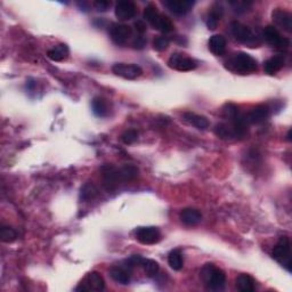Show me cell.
Listing matches in <instances>:
<instances>
[{
    "label": "cell",
    "instance_id": "cell-30",
    "mask_svg": "<svg viewBox=\"0 0 292 292\" xmlns=\"http://www.w3.org/2000/svg\"><path fill=\"white\" fill-rule=\"evenodd\" d=\"M17 233L15 230H13L12 227L9 226H1V230H0V239H1L2 242L5 243H12L16 240Z\"/></svg>",
    "mask_w": 292,
    "mask_h": 292
},
{
    "label": "cell",
    "instance_id": "cell-32",
    "mask_svg": "<svg viewBox=\"0 0 292 292\" xmlns=\"http://www.w3.org/2000/svg\"><path fill=\"white\" fill-rule=\"evenodd\" d=\"M170 41L167 37H157L153 41V48L158 52H163L169 47Z\"/></svg>",
    "mask_w": 292,
    "mask_h": 292
},
{
    "label": "cell",
    "instance_id": "cell-22",
    "mask_svg": "<svg viewBox=\"0 0 292 292\" xmlns=\"http://www.w3.org/2000/svg\"><path fill=\"white\" fill-rule=\"evenodd\" d=\"M91 110H93L95 115H97L100 118H104L110 112V107H108V103L106 100H104L102 97H95L91 101Z\"/></svg>",
    "mask_w": 292,
    "mask_h": 292
},
{
    "label": "cell",
    "instance_id": "cell-10",
    "mask_svg": "<svg viewBox=\"0 0 292 292\" xmlns=\"http://www.w3.org/2000/svg\"><path fill=\"white\" fill-rule=\"evenodd\" d=\"M115 16L120 21H128L135 17L137 14V6L130 0H121L115 5Z\"/></svg>",
    "mask_w": 292,
    "mask_h": 292
},
{
    "label": "cell",
    "instance_id": "cell-13",
    "mask_svg": "<svg viewBox=\"0 0 292 292\" xmlns=\"http://www.w3.org/2000/svg\"><path fill=\"white\" fill-rule=\"evenodd\" d=\"M273 22L276 27H279L286 32H291L292 31V16L287 10L281 8H276L272 13Z\"/></svg>",
    "mask_w": 292,
    "mask_h": 292
},
{
    "label": "cell",
    "instance_id": "cell-27",
    "mask_svg": "<svg viewBox=\"0 0 292 292\" xmlns=\"http://www.w3.org/2000/svg\"><path fill=\"white\" fill-rule=\"evenodd\" d=\"M168 264L174 270H181L184 266V259L179 250H172L168 255Z\"/></svg>",
    "mask_w": 292,
    "mask_h": 292
},
{
    "label": "cell",
    "instance_id": "cell-39",
    "mask_svg": "<svg viewBox=\"0 0 292 292\" xmlns=\"http://www.w3.org/2000/svg\"><path fill=\"white\" fill-rule=\"evenodd\" d=\"M111 2L110 1H96L95 2V8H96L98 12H106V10L110 8Z\"/></svg>",
    "mask_w": 292,
    "mask_h": 292
},
{
    "label": "cell",
    "instance_id": "cell-34",
    "mask_svg": "<svg viewBox=\"0 0 292 292\" xmlns=\"http://www.w3.org/2000/svg\"><path fill=\"white\" fill-rule=\"evenodd\" d=\"M239 114V107L234 104H226L224 107V115L228 120H232Z\"/></svg>",
    "mask_w": 292,
    "mask_h": 292
},
{
    "label": "cell",
    "instance_id": "cell-28",
    "mask_svg": "<svg viewBox=\"0 0 292 292\" xmlns=\"http://www.w3.org/2000/svg\"><path fill=\"white\" fill-rule=\"evenodd\" d=\"M119 170H120L122 182L133 181L138 176V168L133 164H125L124 167L119 168Z\"/></svg>",
    "mask_w": 292,
    "mask_h": 292
},
{
    "label": "cell",
    "instance_id": "cell-25",
    "mask_svg": "<svg viewBox=\"0 0 292 292\" xmlns=\"http://www.w3.org/2000/svg\"><path fill=\"white\" fill-rule=\"evenodd\" d=\"M237 288L242 292H253L256 289V282L248 274H241L237 277Z\"/></svg>",
    "mask_w": 292,
    "mask_h": 292
},
{
    "label": "cell",
    "instance_id": "cell-3",
    "mask_svg": "<svg viewBox=\"0 0 292 292\" xmlns=\"http://www.w3.org/2000/svg\"><path fill=\"white\" fill-rule=\"evenodd\" d=\"M290 252H291V245H290L289 239L287 237H282L273 249V257L274 259L277 260V262L282 263L284 266H287L288 270H291Z\"/></svg>",
    "mask_w": 292,
    "mask_h": 292
},
{
    "label": "cell",
    "instance_id": "cell-37",
    "mask_svg": "<svg viewBox=\"0 0 292 292\" xmlns=\"http://www.w3.org/2000/svg\"><path fill=\"white\" fill-rule=\"evenodd\" d=\"M145 45H146V39L143 37V34H139L138 37H136L135 40L133 42V48L136 49H143L145 47Z\"/></svg>",
    "mask_w": 292,
    "mask_h": 292
},
{
    "label": "cell",
    "instance_id": "cell-11",
    "mask_svg": "<svg viewBox=\"0 0 292 292\" xmlns=\"http://www.w3.org/2000/svg\"><path fill=\"white\" fill-rule=\"evenodd\" d=\"M105 288V282L103 276L97 272H91L87 275L84 282L81 286L77 288V291L84 290V291H102Z\"/></svg>",
    "mask_w": 292,
    "mask_h": 292
},
{
    "label": "cell",
    "instance_id": "cell-33",
    "mask_svg": "<svg viewBox=\"0 0 292 292\" xmlns=\"http://www.w3.org/2000/svg\"><path fill=\"white\" fill-rule=\"evenodd\" d=\"M137 138H138V133H137L136 130H133V129L127 130V132H125L124 133H122V136H121L122 142H124L125 144H127V145H130V144L135 143L137 140Z\"/></svg>",
    "mask_w": 292,
    "mask_h": 292
},
{
    "label": "cell",
    "instance_id": "cell-24",
    "mask_svg": "<svg viewBox=\"0 0 292 292\" xmlns=\"http://www.w3.org/2000/svg\"><path fill=\"white\" fill-rule=\"evenodd\" d=\"M184 119L188 122V124H191L192 126H194L195 128H198L200 130H205L209 127L208 119L203 117V115L192 113V112H186L184 114Z\"/></svg>",
    "mask_w": 292,
    "mask_h": 292
},
{
    "label": "cell",
    "instance_id": "cell-16",
    "mask_svg": "<svg viewBox=\"0 0 292 292\" xmlns=\"http://www.w3.org/2000/svg\"><path fill=\"white\" fill-rule=\"evenodd\" d=\"M181 220L186 226H195L202 220V214L196 209L186 208L181 212Z\"/></svg>",
    "mask_w": 292,
    "mask_h": 292
},
{
    "label": "cell",
    "instance_id": "cell-6",
    "mask_svg": "<svg viewBox=\"0 0 292 292\" xmlns=\"http://www.w3.org/2000/svg\"><path fill=\"white\" fill-rule=\"evenodd\" d=\"M168 66L171 69L177 70V71H192L196 69V62L191 57L184 56L181 53H175L170 56L168 61Z\"/></svg>",
    "mask_w": 292,
    "mask_h": 292
},
{
    "label": "cell",
    "instance_id": "cell-2",
    "mask_svg": "<svg viewBox=\"0 0 292 292\" xmlns=\"http://www.w3.org/2000/svg\"><path fill=\"white\" fill-rule=\"evenodd\" d=\"M201 276L209 290L220 291L226 286V274L213 264H206L201 270Z\"/></svg>",
    "mask_w": 292,
    "mask_h": 292
},
{
    "label": "cell",
    "instance_id": "cell-15",
    "mask_svg": "<svg viewBox=\"0 0 292 292\" xmlns=\"http://www.w3.org/2000/svg\"><path fill=\"white\" fill-rule=\"evenodd\" d=\"M269 113H270L269 107L267 106V105L260 104V105H257L256 107H253L250 113H249L248 115H245V117H247L249 125L250 124H262V122H264L268 119Z\"/></svg>",
    "mask_w": 292,
    "mask_h": 292
},
{
    "label": "cell",
    "instance_id": "cell-7",
    "mask_svg": "<svg viewBox=\"0 0 292 292\" xmlns=\"http://www.w3.org/2000/svg\"><path fill=\"white\" fill-rule=\"evenodd\" d=\"M112 72L115 76L121 77L124 79L133 80L142 76L143 70L137 64H127V63H117L112 68Z\"/></svg>",
    "mask_w": 292,
    "mask_h": 292
},
{
    "label": "cell",
    "instance_id": "cell-35",
    "mask_svg": "<svg viewBox=\"0 0 292 292\" xmlns=\"http://www.w3.org/2000/svg\"><path fill=\"white\" fill-rule=\"evenodd\" d=\"M231 5L233 6L234 8V12L237 13H244L247 12L249 6L251 5L250 2H247V1H240V0H238V1H232Z\"/></svg>",
    "mask_w": 292,
    "mask_h": 292
},
{
    "label": "cell",
    "instance_id": "cell-20",
    "mask_svg": "<svg viewBox=\"0 0 292 292\" xmlns=\"http://www.w3.org/2000/svg\"><path fill=\"white\" fill-rule=\"evenodd\" d=\"M70 51L69 47L64 44H59L47 52L48 58H51L54 62H62L69 57Z\"/></svg>",
    "mask_w": 292,
    "mask_h": 292
},
{
    "label": "cell",
    "instance_id": "cell-8",
    "mask_svg": "<svg viewBox=\"0 0 292 292\" xmlns=\"http://www.w3.org/2000/svg\"><path fill=\"white\" fill-rule=\"evenodd\" d=\"M263 37L269 45L277 49H287L289 47V40L281 36L280 31L274 26H267L263 31Z\"/></svg>",
    "mask_w": 292,
    "mask_h": 292
},
{
    "label": "cell",
    "instance_id": "cell-18",
    "mask_svg": "<svg viewBox=\"0 0 292 292\" xmlns=\"http://www.w3.org/2000/svg\"><path fill=\"white\" fill-rule=\"evenodd\" d=\"M284 66V57L282 55H276L273 56L267 59V61L264 63V70L267 75L273 76L275 75L276 72H279L281 69Z\"/></svg>",
    "mask_w": 292,
    "mask_h": 292
},
{
    "label": "cell",
    "instance_id": "cell-1",
    "mask_svg": "<svg viewBox=\"0 0 292 292\" xmlns=\"http://www.w3.org/2000/svg\"><path fill=\"white\" fill-rule=\"evenodd\" d=\"M225 66L230 71L239 73V75H249V73L257 71V69H258L256 59L251 55L243 52L235 53L232 57L227 59Z\"/></svg>",
    "mask_w": 292,
    "mask_h": 292
},
{
    "label": "cell",
    "instance_id": "cell-14",
    "mask_svg": "<svg viewBox=\"0 0 292 292\" xmlns=\"http://www.w3.org/2000/svg\"><path fill=\"white\" fill-rule=\"evenodd\" d=\"M164 6L176 15H185L194 6V1L191 0H168L164 1Z\"/></svg>",
    "mask_w": 292,
    "mask_h": 292
},
{
    "label": "cell",
    "instance_id": "cell-17",
    "mask_svg": "<svg viewBox=\"0 0 292 292\" xmlns=\"http://www.w3.org/2000/svg\"><path fill=\"white\" fill-rule=\"evenodd\" d=\"M209 49L213 55H224L226 52V39L221 34H213L209 39Z\"/></svg>",
    "mask_w": 292,
    "mask_h": 292
},
{
    "label": "cell",
    "instance_id": "cell-23",
    "mask_svg": "<svg viewBox=\"0 0 292 292\" xmlns=\"http://www.w3.org/2000/svg\"><path fill=\"white\" fill-rule=\"evenodd\" d=\"M151 26L163 33L171 32L174 30V23L171 22V20L168 16H164L162 14H159L157 19L151 23Z\"/></svg>",
    "mask_w": 292,
    "mask_h": 292
},
{
    "label": "cell",
    "instance_id": "cell-29",
    "mask_svg": "<svg viewBox=\"0 0 292 292\" xmlns=\"http://www.w3.org/2000/svg\"><path fill=\"white\" fill-rule=\"evenodd\" d=\"M142 266H143L144 270H145L146 275L149 277L156 276L160 269L159 264H158L156 260H153V259H143Z\"/></svg>",
    "mask_w": 292,
    "mask_h": 292
},
{
    "label": "cell",
    "instance_id": "cell-5",
    "mask_svg": "<svg viewBox=\"0 0 292 292\" xmlns=\"http://www.w3.org/2000/svg\"><path fill=\"white\" fill-rule=\"evenodd\" d=\"M136 240L139 243L151 245L156 244L161 240V233L157 227L147 226V227H139L135 232Z\"/></svg>",
    "mask_w": 292,
    "mask_h": 292
},
{
    "label": "cell",
    "instance_id": "cell-31",
    "mask_svg": "<svg viewBox=\"0 0 292 292\" xmlns=\"http://www.w3.org/2000/svg\"><path fill=\"white\" fill-rule=\"evenodd\" d=\"M159 14L160 13H159V10H158L157 7L154 6L153 3H150V5H147L145 7V9H144L143 16H144V19H145V21H147V22L151 24L154 20L157 19Z\"/></svg>",
    "mask_w": 292,
    "mask_h": 292
},
{
    "label": "cell",
    "instance_id": "cell-12",
    "mask_svg": "<svg viewBox=\"0 0 292 292\" xmlns=\"http://www.w3.org/2000/svg\"><path fill=\"white\" fill-rule=\"evenodd\" d=\"M111 39L117 45H125L132 37V27L126 24H113L110 31Z\"/></svg>",
    "mask_w": 292,
    "mask_h": 292
},
{
    "label": "cell",
    "instance_id": "cell-9",
    "mask_svg": "<svg viewBox=\"0 0 292 292\" xmlns=\"http://www.w3.org/2000/svg\"><path fill=\"white\" fill-rule=\"evenodd\" d=\"M231 32L233 34L235 39L240 42H243V44H252L255 42V36H253L252 31L250 30V27L244 26L240 22H232L231 24Z\"/></svg>",
    "mask_w": 292,
    "mask_h": 292
},
{
    "label": "cell",
    "instance_id": "cell-38",
    "mask_svg": "<svg viewBox=\"0 0 292 292\" xmlns=\"http://www.w3.org/2000/svg\"><path fill=\"white\" fill-rule=\"evenodd\" d=\"M133 26H135V29H136L137 33H138V34H144L146 32L147 27H146V23L144 22V21H140V20L136 21Z\"/></svg>",
    "mask_w": 292,
    "mask_h": 292
},
{
    "label": "cell",
    "instance_id": "cell-21",
    "mask_svg": "<svg viewBox=\"0 0 292 292\" xmlns=\"http://www.w3.org/2000/svg\"><path fill=\"white\" fill-rule=\"evenodd\" d=\"M223 16V8L219 5H214L211 7V9L209 10L208 15H207V27H208L209 30H214L219 23V21Z\"/></svg>",
    "mask_w": 292,
    "mask_h": 292
},
{
    "label": "cell",
    "instance_id": "cell-26",
    "mask_svg": "<svg viewBox=\"0 0 292 292\" xmlns=\"http://www.w3.org/2000/svg\"><path fill=\"white\" fill-rule=\"evenodd\" d=\"M97 194L98 189L96 186H95L93 183H86L81 187V191H80V199L84 202H88L96 198Z\"/></svg>",
    "mask_w": 292,
    "mask_h": 292
},
{
    "label": "cell",
    "instance_id": "cell-19",
    "mask_svg": "<svg viewBox=\"0 0 292 292\" xmlns=\"http://www.w3.org/2000/svg\"><path fill=\"white\" fill-rule=\"evenodd\" d=\"M110 276L113 279L115 282L120 284H128L130 282V272L127 267L121 266H113L110 268Z\"/></svg>",
    "mask_w": 292,
    "mask_h": 292
},
{
    "label": "cell",
    "instance_id": "cell-36",
    "mask_svg": "<svg viewBox=\"0 0 292 292\" xmlns=\"http://www.w3.org/2000/svg\"><path fill=\"white\" fill-rule=\"evenodd\" d=\"M143 259L144 258H142V257H139V256H133V257H130L129 259H127V264H128V265H127V267H129V268H130V267L142 265Z\"/></svg>",
    "mask_w": 292,
    "mask_h": 292
},
{
    "label": "cell",
    "instance_id": "cell-4",
    "mask_svg": "<svg viewBox=\"0 0 292 292\" xmlns=\"http://www.w3.org/2000/svg\"><path fill=\"white\" fill-rule=\"evenodd\" d=\"M102 174H103V184L106 191L111 192L118 187V185L122 182L120 170L119 168L106 164L102 168Z\"/></svg>",
    "mask_w": 292,
    "mask_h": 292
}]
</instances>
